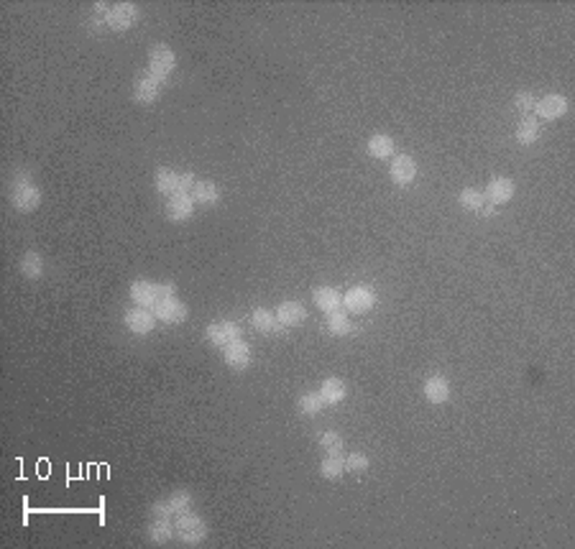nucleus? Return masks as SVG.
<instances>
[{
	"instance_id": "obj_12",
	"label": "nucleus",
	"mask_w": 575,
	"mask_h": 549,
	"mask_svg": "<svg viewBox=\"0 0 575 549\" xmlns=\"http://www.w3.org/2000/svg\"><path fill=\"white\" fill-rule=\"evenodd\" d=\"M225 350V363H227V368H233V370H243V368H248L251 366V345L248 342H243V340H235V342H230L227 348H223Z\"/></svg>"
},
{
	"instance_id": "obj_16",
	"label": "nucleus",
	"mask_w": 575,
	"mask_h": 549,
	"mask_svg": "<svg viewBox=\"0 0 575 549\" xmlns=\"http://www.w3.org/2000/svg\"><path fill=\"white\" fill-rule=\"evenodd\" d=\"M312 301H314V307L322 309L325 315H330V312H338V309L343 307V294L333 286H320V289H314Z\"/></svg>"
},
{
	"instance_id": "obj_30",
	"label": "nucleus",
	"mask_w": 575,
	"mask_h": 549,
	"mask_svg": "<svg viewBox=\"0 0 575 549\" xmlns=\"http://www.w3.org/2000/svg\"><path fill=\"white\" fill-rule=\"evenodd\" d=\"M328 330H330V335H348L350 330H353V325H350V317L348 315H343L340 309L338 312H330V317H328Z\"/></svg>"
},
{
	"instance_id": "obj_23",
	"label": "nucleus",
	"mask_w": 575,
	"mask_h": 549,
	"mask_svg": "<svg viewBox=\"0 0 575 549\" xmlns=\"http://www.w3.org/2000/svg\"><path fill=\"white\" fill-rule=\"evenodd\" d=\"M345 473V457L343 455H325V460L320 462V476L328 481H338Z\"/></svg>"
},
{
	"instance_id": "obj_9",
	"label": "nucleus",
	"mask_w": 575,
	"mask_h": 549,
	"mask_svg": "<svg viewBox=\"0 0 575 549\" xmlns=\"http://www.w3.org/2000/svg\"><path fill=\"white\" fill-rule=\"evenodd\" d=\"M154 315L156 320L167 322V325H179V322L187 320V307H184L179 299L172 296V299H161L159 304H156Z\"/></svg>"
},
{
	"instance_id": "obj_25",
	"label": "nucleus",
	"mask_w": 575,
	"mask_h": 549,
	"mask_svg": "<svg viewBox=\"0 0 575 549\" xmlns=\"http://www.w3.org/2000/svg\"><path fill=\"white\" fill-rule=\"evenodd\" d=\"M164 503H167L172 519H177V516L187 514L189 511V506H192V496H189L187 490H174L169 498H164Z\"/></svg>"
},
{
	"instance_id": "obj_21",
	"label": "nucleus",
	"mask_w": 575,
	"mask_h": 549,
	"mask_svg": "<svg viewBox=\"0 0 575 549\" xmlns=\"http://www.w3.org/2000/svg\"><path fill=\"white\" fill-rule=\"evenodd\" d=\"M194 200V205H202V207H213L215 202L220 200V192H218V187H215L213 181H197L192 189V195H189Z\"/></svg>"
},
{
	"instance_id": "obj_10",
	"label": "nucleus",
	"mask_w": 575,
	"mask_h": 549,
	"mask_svg": "<svg viewBox=\"0 0 575 549\" xmlns=\"http://www.w3.org/2000/svg\"><path fill=\"white\" fill-rule=\"evenodd\" d=\"M274 315H276V322H279V325L292 330V327H300L302 322H304L307 309H304V304H300V301H281Z\"/></svg>"
},
{
	"instance_id": "obj_31",
	"label": "nucleus",
	"mask_w": 575,
	"mask_h": 549,
	"mask_svg": "<svg viewBox=\"0 0 575 549\" xmlns=\"http://www.w3.org/2000/svg\"><path fill=\"white\" fill-rule=\"evenodd\" d=\"M458 202H461V207L466 210H473V212H478V210L483 207V202H486V197H483V192H478V189H463L461 195H458Z\"/></svg>"
},
{
	"instance_id": "obj_6",
	"label": "nucleus",
	"mask_w": 575,
	"mask_h": 549,
	"mask_svg": "<svg viewBox=\"0 0 575 549\" xmlns=\"http://www.w3.org/2000/svg\"><path fill=\"white\" fill-rule=\"evenodd\" d=\"M343 304H345L348 312H353V315H366V312H371V309L376 307V294L366 286H355L343 296Z\"/></svg>"
},
{
	"instance_id": "obj_13",
	"label": "nucleus",
	"mask_w": 575,
	"mask_h": 549,
	"mask_svg": "<svg viewBox=\"0 0 575 549\" xmlns=\"http://www.w3.org/2000/svg\"><path fill=\"white\" fill-rule=\"evenodd\" d=\"M194 212V200L189 195H174L167 202V217L172 222H187Z\"/></svg>"
},
{
	"instance_id": "obj_35",
	"label": "nucleus",
	"mask_w": 575,
	"mask_h": 549,
	"mask_svg": "<svg viewBox=\"0 0 575 549\" xmlns=\"http://www.w3.org/2000/svg\"><path fill=\"white\" fill-rule=\"evenodd\" d=\"M478 212H481L483 217H494V215H496V205H491V202L486 205V202H483V207L478 210Z\"/></svg>"
},
{
	"instance_id": "obj_28",
	"label": "nucleus",
	"mask_w": 575,
	"mask_h": 549,
	"mask_svg": "<svg viewBox=\"0 0 575 549\" xmlns=\"http://www.w3.org/2000/svg\"><path fill=\"white\" fill-rule=\"evenodd\" d=\"M297 409H300V414L314 416L325 409V402H322L320 394H302L300 399H297Z\"/></svg>"
},
{
	"instance_id": "obj_29",
	"label": "nucleus",
	"mask_w": 575,
	"mask_h": 549,
	"mask_svg": "<svg viewBox=\"0 0 575 549\" xmlns=\"http://www.w3.org/2000/svg\"><path fill=\"white\" fill-rule=\"evenodd\" d=\"M20 274L26 276V279H39L41 274H44V261H41L39 253H26L23 258H20Z\"/></svg>"
},
{
	"instance_id": "obj_4",
	"label": "nucleus",
	"mask_w": 575,
	"mask_h": 549,
	"mask_svg": "<svg viewBox=\"0 0 575 549\" xmlns=\"http://www.w3.org/2000/svg\"><path fill=\"white\" fill-rule=\"evenodd\" d=\"M138 20V8L134 3H118L115 8H110L105 16V23L107 28L113 31H128Z\"/></svg>"
},
{
	"instance_id": "obj_34",
	"label": "nucleus",
	"mask_w": 575,
	"mask_h": 549,
	"mask_svg": "<svg viewBox=\"0 0 575 549\" xmlns=\"http://www.w3.org/2000/svg\"><path fill=\"white\" fill-rule=\"evenodd\" d=\"M535 97H532V95L529 92H519L514 97V107L516 110H522V113H532V110H535Z\"/></svg>"
},
{
	"instance_id": "obj_26",
	"label": "nucleus",
	"mask_w": 575,
	"mask_h": 549,
	"mask_svg": "<svg viewBox=\"0 0 575 549\" xmlns=\"http://www.w3.org/2000/svg\"><path fill=\"white\" fill-rule=\"evenodd\" d=\"M368 154L374 156V159H389V156L394 154V141L384 133L374 135V138L368 141Z\"/></svg>"
},
{
	"instance_id": "obj_5",
	"label": "nucleus",
	"mask_w": 575,
	"mask_h": 549,
	"mask_svg": "<svg viewBox=\"0 0 575 549\" xmlns=\"http://www.w3.org/2000/svg\"><path fill=\"white\" fill-rule=\"evenodd\" d=\"M205 337L213 342L215 348H227L230 342L241 340V327H238L235 322H227V320L213 322L208 327V332H205Z\"/></svg>"
},
{
	"instance_id": "obj_1",
	"label": "nucleus",
	"mask_w": 575,
	"mask_h": 549,
	"mask_svg": "<svg viewBox=\"0 0 575 549\" xmlns=\"http://www.w3.org/2000/svg\"><path fill=\"white\" fill-rule=\"evenodd\" d=\"M174 534L179 536L184 544H200L208 536V524L202 521L200 516L194 514H182L174 519Z\"/></svg>"
},
{
	"instance_id": "obj_24",
	"label": "nucleus",
	"mask_w": 575,
	"mask_h": 549,
	"mask_svg": "<svg viewBox=\"0 0 575 549\" xmlns=\"http://www.w3.org/2000/svg\"><path fill=\"white\" fill-rule=\"evenodd\" d=\"M514 138L516 143H522V146H532V143L540 138V126H537L535 118H524V121L516 126Z\"/></svg>"
},
{
	"instance_id": "obj_3",
	"label": "nucleus",
	"mask_w": 575,
	"mask_h": 549,
	"mask_svg": "<svg viewBox=\"0 0 575 549\" xmlns=\"http://www.w3.org/2000/svg\"><path fill=\"white\" fill-rule=\"evenodd\" d=\"M174 67H177V56H174V52H172V49L164 47V44H159V47L151 49V54H148V72L156 74L159 80L167 82L169 74L174 72Z\"/></svg>"
},
{
	"instance_id": "obj_20",
	"label": "nucleus",
	"mask_w": 575,
	"mask_h": 549,
	"mask_svg": "<svg viewBox=\"0 0 575 549\" xmlns=\"http://www.w3.org/2000/svg\"><path fill=\"white\" fill-rule=\"evenodd\" d=\"M317 394L322 396V402H325V406H328V404H330V406H335V404H340L343 399H345L348 389H345V383H343L340 378H325Z\"/></svg>"
},
{
	"instance_id": "obj_8",
	"label": "nucleus",
	"mask_w": 575,
	"mask_h": 549,
	"mask_svg": "<svg viewBox=\"0 0 575 549\" xmlns=\"http://www.w3.org/2000/svg\"><path fill=\"white\" fill-rule=\"evenodd\" d=\"M391 181H394L396 187H409L412 181L417 179V164L412 156H396L394 161H391Z\"/></svg>"
},
{
	"instance_id": "obj_2",
	"label": "nucleus",
	"mask_w": 575,
	"mask_h": 549,
	"mask_svg": "<svg viewBox=\"0 0 575 549\" xmlns=\"http://www.w3.org/2000/svg\"><path fill=\"white\" fill-rule=\"evenodd\" d=\"M161 88H164V80H159L156 74L146 72V74H138L134 82V100L138 105H151V102L159 100Z\"/></svg>"
},
{
	"instance_id": "obj_33",
	"label": "nucleus",
	"mask_w": 575,
	"mask_h": 549,
	"mask_svg": "<svg viewBox=\"0 0 575 549\" xmlns=\"http://www.w3.org/2000/svg\"><path fill=\"white\" fill-rule=\"evenodd\" d=\"M368 457L363 455V452H350L348 457H345V470H350V473H363V470H368Z\"/></svg>"
},
{
	"instance_id": "obj_17",
	"label": "nucleus",
	"mask_w": 575,
	"mask_h": 549,
	"mask_svg": "<svg viewBox=\"0 0 575 549\" xmlns=\"http://www.w3.org/2000/svg\"><path fill=\"white\" fill-rule=\"evenodd\" d=\"M131 299L136 301V307L154 309L156 301H159V291H156V284H151V282H134V284H131Z\"/></svg>"
},
{
	"instance_id": "obj_32",
	"label": "nucleus",
	"mask_w": 575,
	"mask_h": 549,
	"mask_svg": "<svg viewBox=\"0 0 575 549\" xmlns=\"http://www.w3.org/2000/svg\"><path fill=\"white\" fill-rule=\"evenodd\" d=\"M320 447L325 450V455H343V437L338 432H322Z\"/></svg>"
},
{
	"instance_id": "obj_15",
	"label": "nucleus",
	"mask_w": 575,
	"mask_h": 549,
	"mask_svg": "<svg viewBox=\"0 0 575 549\" xmlns=\"http://www.w3.org/2000/svg\"><path fill=\"white\" fill-rule=\"evenodd\" d=\"M11 202H13V207L20 210V212H34V210L41 205V192L34 187V184H28V187H18V189H13Z\"/></svg>"
},
{
	"instance_id": "obj_14",
	"label": "nucleus",
	"mask_w": 575,
	"mask_h": 549,
	"mask_svg": "<svg viewBox=\"0 0 575 549\" xmlns=\"http://www.w3.org/2000/svg\"><path fill=\"white\" fill-rule=\"evenodd\" d=\"M483 197H486L491 205H506V202L514 197V181L504 179V176H499V179H491V181H488L486 192H483Z\"/></svg>"
},
{
	"instance_id": "obj_7",
	"label": "nucleus",
	"mask_w": 575,
	"mask_h": 549,
	"mask_svg": "<svg viewBox=\"0 0 575 549\" xmlns=\"http://www.w3.org/2000/svg\"><path fill=\"white\" fill-rule=\"evenodd\" d=\"M156 325V315L154 309H146V307H136L131 312H126V327L136 335H148Z\"/></svg>"
},
{
	"instance_id": "obj_27",
	"label": "nucleus",
	"mask_w": 575,
	"mask_h": 549,
	"mask_svg": "<svg viewBox=\"0 0 575 549\" xmlns=\"http://www.w3.org/2000/svg\"><path fill=\"white\" fill-rule=\"evenodd\" d=\"M177 176L179 174H174L172 169H159L156 171V176H154V187L159 189L161 195H177Z\"/></svg>"
},
{
	"instance_id": "obj_19",
	"label": "nucleus",
	"mask_w": 575,
	"mask_h": 549,
	"mask_svg": "<svg viewBox=\"0 0 575 549\" xmlns=\"http://www.w3.org/2000/svg\"><path fill=\"white\" fill-rule=\"evenodd\" d=\"M251 325H254V330H259V332H276V335H284V332H287V327L279 325L276 315L268 312V309H254V312H251Z\"/></svg>"
},
{
	"instance_id": "obj_11",
	"label": "nucleus",
	"mask_w": 575,
	"mask_h": 549,
	"mask_svg": "<svg viewBox=\"0 0 575 549\" xmlns=\"http://www.w3.org/2000/svg\"><path fill=\"white\" fill-rule=\"evenodd\" d=\"M535 110L545 121H557V118H562V115L568 113V100H565L562 95H545L535 105Z\"/></svg>"
},
{
	"instance_id": "obj_18",
	"label": "nucleus",
	"mask_w": 575,
	"mask_h": 549,
	"mask_svg": "<svg viewBox=\"0 0 575 549\" xmlns=\"http://www.w3.org/2000/svg\"><path fill=\"white\" fill-rule=\"evenodd\" d=\"M425 399L429 404H445L450 399V383L442 375H429L425 381Z\"/></svg>"
},
{
	"instance_id": "obj_22",
	"label": "nucleus",
	"mask_w": 575,
	"mask_h": 549,
	"mask_svg": "<svg viewBox=\"0 0 575 549\" xmlns=\"http://www.w3.org/2000/svg\"><path fill=\"white\" fill-rule=\"evenodd\" d=\"M148 539L154 544H167L172 536H174V526H172V519H151L146 529Z\"/></svg>"
}]
</instances>
